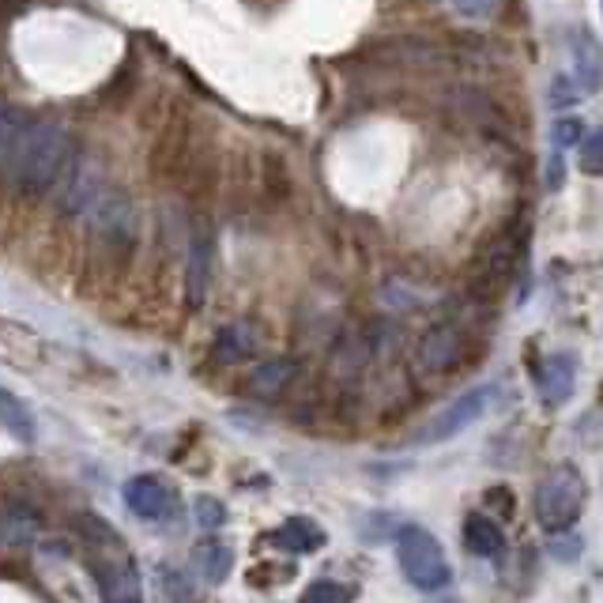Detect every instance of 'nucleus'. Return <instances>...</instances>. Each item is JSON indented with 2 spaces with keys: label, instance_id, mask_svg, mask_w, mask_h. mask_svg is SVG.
<instances>
[{
  "label": "nucleus",
  "instance_id": "nucleus-4",
  "mask_svg": "<svg viewBox=\"0 0 603 603\" xmlns=\"http://www.w3.org/2000/svg\"><path fill=\"white\" fill-rule=\"evenodd\" d=\"M490 397H494V389H471V392H464V397L453 400L441 415H434L427 427H422L419 438H415V445H438V441L457 438L460 430H468L471 422H476L479 415L487 411Z\"/></svg>",
  "mask_w": 603,
  "mask_h": 603
},
{
  "label": "nucleus",
  "instance_id": "nucleus-25",
  "mask_svg": "<svg viewBox=\"0 0 603 603\" xmlns=\"http://www.w3.org/2000/svg\"><path fill=\"white\" fill-rule=\"evenodd\" d=\"M12 133H16V121H12V114L8 110H0V152L8 147V140H12Z\"/></svg>",
  "mask_w": 603,
  "mask_h": 603
},
{
  "label": "nucleus",
  "instance_id": "nucleus-5",
  "mask_svg": "<svg viewBox=\"0 0 603 603\" xmlns=\"http://www.w3.org/2000/svg\"><path fill=\"white\" fill-rule=\"evenodd\" d=\"M125 506L144 521H166L174 513V494L166 490L163 479L155 476H136L125 483Z\"/></svg>",
  "mask_w": 603,
  "mask_h": 603
},
{
  "label": "nucleus",
  "instance_id": "nucleus-12",
  "mask_svg": "<svg viewBox=\"0 0 603 603\" xmlns=\"http://www.w3.org/2000/svg\"><path fill=\"white\" fill-rule=\"evenodd\" d=\"M0 427L12 434L16 441H35V415L23 408V400L12 397L8 389H0Z\"/></svg>",
  "mask_w": 603,
  "mask_h": 603
},
{
  "label": "nucleus",
  "instance_id": "nucleus-21",
  "mask_svg": "<svg viewBox=\"0 0 603 603\" xmlns=\"http://www.w3.org/2000/svg\"><path fill=\"white\" fill-rule=\"evenodd\" d=\"M551 558H555V562H573V558H577L581 555V539H573V536H555V539H551Z\"/></svg>",
  "mask_w": 603,
  "mask_h": 603
},
{
  "label": "nucleus",
  "instance_id": "nucleus-14",
  "mask_svg": "<svg viewBox=\"0 0 603 603\" xmlns=\"http://www.w3.org/2000/svg\"><path fill=\"white\" fill-rule=\"evenodd\" d=\"M35 528H38V521H35V513L31 509H23V506H12L8 513H0V539H31L35 536Z\"/></svg>",
  "mask_w": 603,
  "mask_h": 603
},
{
  "label": "nucleus",
  "instance_id": "nucleus-2",
  "mask_svg": "<svg viewBox=\"0 0 603 603\" xmlns=\"http://www.w3.org/2000/svg\"><path fill=\"white\" fill-rule=\"evenodd\" d=\"M397 558H400L403 577H408L419 592H441L453 581V570H449V562H445L441 543L434 539L427 528H419V524L400 528Z\"/></svg>",
  "mask_w": 603,
  "mask_h": 603
},
{
  "label": "nucleus",
  "instance_id": "nucleus-22",
  "mask_svg": "<svg viewBox=\"0 0 603 603\" xmlns=\"http://www.w3.org/2000/svg\"><path fill=\"white\" fill-rule=\"evenodd\" d=\"M269 378H264V373H256V381H253V389L256 392H272V389H280V385L286 381V373H291V370H286V366L283 362H275V366H269Z\"/></svg>",
  "mask_w": 603,
  "mask_h": 603
},
{
  "label": "nucleus",
  "instance_id": "nucleus-6",
  "mask_svg": "<svg viewBox=\"0 0 603 603\" xmlns=\"http://www.w3.org/2000/svg\"><path fill=\"white\" fill-rule=\"evenodd\" d=\"M573 381H577V362L573 354L558 351V354H547L536 370V389H539V400L547 408H562L573 392Z\"/></svg>",
  "mask_w": 603,
  "mask_h": 603
},
{
  "label": "nucleus",
  "instance_id": "nucleus-7",
  "mask_svg": "<svg viewBox=\"0 0 603 603\" xmlns=\"http://www.w3.org/2000/svg\"><path fill=\"white\" fill-rule=\"evenodd\" d=\"M460 351H464V335L453 329V324H438V329H430L419 340L415 359H419V370L445 373V370H453V366H457Z\"/></svg>",
  "mask_w": 603,
  "mask_h": 603
},
{
  "label": "nucleus",
  "instance_id": "nucleus-9",
  "mask_svg": "<svg viewBox=\"0 0 603 603\" xmlns=\"http://www.w3.org/2000/svg\"><path fill=\"white\" fill-rule=\"evenodd\" d=\"M464 547L476 558H498L502 547H506V536H502V528L490 517L471 513V517L464 521Z\"/></svg>",
  "mask_w": 603,
  "mask_h": 603
},
{
  "label": "nucleus",
  "instance_id": "nucleus-3",
  "mask_svg": "<svg viewBox=\"0 0 603 603\" xmlns=\"http://www.w3.org/2000/svg\"><path fill=\"white\" fill-rule=\"evenodd\" d=\"M581 502H585V479L573 464H558L543 476L539 490H536V517L543 524V532L551 536H562L581 513Z\"/></svg>",
  "mask_w": 603,
  "mask_h": 603
},
{
  "label": "nucleus",
  "instance_id": "nucleus-18",
  "mask_svg": "<svg viewBox=\"0 0 603 603\" xmlns=\"http://www.w3.org/2000/svg\"><path fill=\"white\" fill-rule=\"evenodd\" d=\"M551 140H555V147H577L581 140H585V121L581 117H558L555 125H551Z\"/></svg>",
  "mask_w": 603,
  "mask_h": 603
},
{
  "label": "nucleus",
  "instance_id": "nucleus-10",
  "mask_svg": "<svg viewBox=\"0 0 603 603\" xmlns=\"http://www.w3.org/2000/svg\"><path fill=\"white\" fill-rule=\"evenodd\" d=\"M95 573L103 581L106 596L110 603H140V585H136V570L121 562V566H106V562H95Z\"/></svg>",
  "mask_w": 603,
  "mask_h": 603
},
{
  "label": "nucleus",
  "instance_id": "nucleus-23",
  "mask_svg": "<svg viewBox=\"0 0 603 603\" xmlns=\"http://www.w3.org/2000/svg\"><path fill=\"white\" fill-rule=\"evenodd\" d=\"M577 103V91H573V80H566V76H558L555 87H551V106H573Z\"/></svg>",
  "mask_w": 603,
  "mask_h": 603
},
{
  "label": "nucleus",
  "instance_id": "nucleus-19",
  "mask_svg": "<svg viewBox=\"0 0 603 603\" xmlns=\"http://www.w3.org/2000/svg\"><path fill=\"white\" fill-rule=\"evenodd\" d=\"M193 509H196V524H201V528H223L226 509L215 498H196Z\"/></svg>",
  "mask_w": 603,
  "mask_h": 603
},
{
  "label": "nucleus",
  "instance_id": "nucleus-8",
  "mask_svg": "<svg viewBox=\"0 0 603 603\" xmlns=\"http://www.w3.org/2000/svg\"><path fill=\"white\" fill-rule=\"evenodd\" d=\"M573 72H577V84L585 91H600L603 87V46L592 38L585 27H577L573 35Z\"/></svg>",
  "mask_w": 603,
  "mask_h": 603
},
{
  "label": "nucleus",
  "instance_id": "nucleus-16",
  "mask_svg": "<svg viewBox=\"0 0 603 603\" xmlns=\"http://www.w3.org/2000/svg\"><path fill=\"white\" fill-rule=\"evenodd\" d=\"M577 166H581V174L603 177V128H592V133H585L581 152H577Z\"/></svg>",
  "mask_w": 603,
  "mask_h": 603
},
{
  "label": "nucleus",
  "instance_id": "nucleus-20",
  "mask_svg": "<svg viewBox=\"0 0 603 603\" xmlns=\"http://www.w3.org/2000/svg\"><path fill=\"white\" fill-rule=\"evenodd\" d=\"M453 8L468 19H490L498 12V0H453Z\"/></svg>",
  "mask_w": 603,
  "mask_h": 603
},
{
  "label": "nucleus",
  "instance_id": "nucleus-1",
  "mask_svg": "<svg viewBox=\"0 0 603 603\" xmlns=\"http://www.w3.org/2000/svg\"><path fill=\"white\" fill-rule=\"evenodd\" d=\"M76 171V144L61 125L35 121L12 133L0 152V177L12 193L42 196L61 189L68 174Z\"/></svg>",
  "mask_w": 603,
  "mask_h": 603
},
{
  "label": "nucleus",
  "instance_id": "nucleus-15",
  "mask_svg": "<svg viewBox=\"0 0 603 603\" xmlns=\"http://www.w3.org/2000/svg\"><path fill=\"white\" fill-rule=\"evenodd\" d=\"M196 566H201L207 581H223L226 570H231V551L223 543H201L196 547Z\"/></svg>",
  "mask_w": 603,
  "mask_h": 603
},
{
  "label": "nucleus",
  "instance_id": "nucleus-17",
  "mask_svg": "<svg viewBox=\"0 0 603 603\" xmlns=\"http://www.w3.org/2000/svg\"><path fill=\"white\" fill-rule=\"evenodd\" d=\"M354 592L348 585H340V581H318V585L305 589L302 603H351Z\"/></svg>",
  "mask_w": 603,
  "mask_h": 603
},
{
  "label": "nucleus",
  "instance_id": "nucleus-11",
  "mask_svg": "<svg viewBox=\"0 0 603 603\" xmlns=\"http://www.w3.org/2000/svg\"><path fill=\"white\" fill-rule=\"evenodd\" d=\"M272 543H280L283 551H294V555H310V551H318L324 543V532L310 517H291L272 536Z\"/></svg>",
  "mask_w": 603,
  "mask_h": 603
},
{
  "label": "nucleus",
  "instance_id": "nucleus-26",
  "mask_svg": "<svg viewBox=\"0 0 603 603\" xmlns=\"http://www.w3.org/2000/svg\"><path fill=\"white\" fill-rule=\"evenodd\" d=\"M600 16H603V0H600Z\"/></svg>",
  "mask_w": 603,
  "mask_h": 603
},
{
  "label": "nucleus",
  "instance_id": "nucleus-13",
  "mask_svg": "<svg viewBox=\"0 0 603 603\" xmlns=\"http://www.w3.org/2000/svg\"><path fill=\"white\" fill-rule=\"evenodd\" d=\"M207 299V239H193L189 256V305H201Z\"/></svg>",
  "mask_w": 603,
  "mask_h": 603
},
{
  "label": "nucleus",
  "instance_id": "nucleus-24",
  "mask_svg": "<svg viewBox=\"0 0 603 603\" xmlns=\"http://www.w3.org/2000/svg\"><path fill=\"white\" fill-rule=\"evenodd\" d=\"M562 185H566V163H562V152H555L547 159V189L558 193Z\"/></svg>",
  "mask_w": 603,
  "mask_h": 603
}]
</instances>
